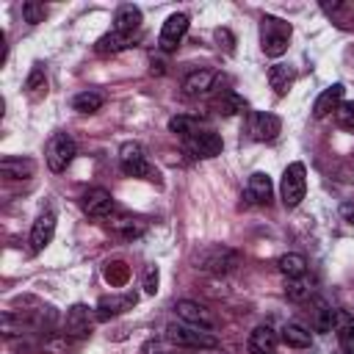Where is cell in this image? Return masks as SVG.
<instances>
[{
  "mask_svg": "<svg viewBox=\"0 0 354 354\" xmlns=\"http://www.w3.org/2000/svg\"><path fill=\"white\" fill-rule=\"evenodd\" d=\"M246 130L254 141H274L282 130V122L279 116L274 113H266V111H252L249 113V122H246Z\"/></svg>",
  "mask_w": 354,
  "mask_h": 354,
  "instance_id": "ba28073f",
  "label": "cell"
},
{
  "mask_svg": "<svg viewBox=\"0 0 354 354\" xmlns=\"http://www.w3.org/2000/svg\"><path fill=\"white\" fill-rule=\"evenodd\" d=\"M268 199H271V177L266 171H254L246 183V202L266 205Z\"/></svg>",
  "mask_w": 354,
  "mask_h": 354,
  "instance_id": "ffe728a7",
  "label": "cell"
},
{
  "mask_svg": "<svg viewBox=\"0 0 354 354\" xmlns=\"http://www.w3.org/2000/svg\"><path fill=\"white\" fill-rule=\"evenodd\" d=\"M293 80H296V72H293V66H288V64H274V66L268 69V86L274 88L277 97H285V94L290 91Z\"/></svg>",
  "mask_w": 354,
  "mask_h": 354,
  "instance_id": "603a6c76",
  "label": "cell"
},
{
  "mask_svg": "<svg viewBox=\"0 0 354 354\" xmlns=\"http://www.w3.org/2000/svg\"><path fill=\"white\" fill-rule=\"evenodd\" d=\"M75 155H77V147L69 133H55L44 147V160H47L50 171H66L69 163L75 160Z\"/></svg>",
  "mask_w": 354,
  "mask_h": 354,
  "instance_id": "5b68a950",
  "label": "cell"
},
{
  "mask_svg": "<svg viewBox=\"0 0 354 354\" xmlns=\"http://www.w3.org/2000/svg\"><path fill=\"white\" fill-rule=\"evenodd\" d=\"M335 335L343 354H354V318L346 310H335Z\"/></svg>",
  "mask_w": 354,
  "mask_h": 354,
  "instance_id": "44dd1931",
  "label": "cell"
},
{
  "mask_svg": "<svg viewBox=\"0 0 354 354\" xmlns=\"http://www.w3.org/2000/svg\"><path fill=\"white\" fill-rule=\"evenodd\" d=\"M138 25H141V11L136 6H119L116 8V14H113V30L133 36L138 30Z\"/></svg>",
  "mask_w": 354,
  "mask_h": 354,
  "instance_id": "cb8c5ba5",
  "label": "cell"
},
{
  "mask_svg": "<svg viewBox=\"0 0 354 354\" xmlns=\"http://www.w3.org/2000/svg\"><path fill=\"white\" fill-rule=\"evenodd\" d=\"M279 194H282L285 207H299L301 205V199L307 194V171H304V163H290L282 171Z\"/></svg>",
  "mask_w": 354,
  "mask_h": 354,
  "instance_id": "8992f818",
  "label": "cell"
},
{
  "mask_svg": "<svg viewBox=\"0 0 354 354\" xmlns=\"http://www.w3.org/2000/svg\"><path fill=\"white\" fill-rule=\"evenodd\" d=\"M343 83H332L329 88H324L321 94H318V100H315V105H313V116L315 119H324V116H329V113H335L337 111V105L343 102Z\"/></svg>",
  "mask_w": 354,
  "mask_h": 354,
  "instance_id": "2e32d148",
  "label": "cell"
},
{
  "mask_svg": "<svg viewBox=\"0 0 354 354\" xmlns=\"http://www.w3.org/2000/svg\"><path fill=\"white\" fill-rule=\"evenodd\" d=\"M216 83V72L213 69H194L183 77V94L185 97H199V94H207Z\"/></svg>",
  "mask_w": 354,
  "mask_h": 354,
  "instance_id": "9a60e30c",
  "label": "cell"
},
{
  "mask_svg": "<svg viewBox=\"0 0 354 354\" xmlns=\"http://www.w3.org/2000/svg\"><path fill=\"white\" fill-rule=\"evenodd\" d=\"M144 354H169V351H163L160 343H152V340H149V343L144 346Z\"/></svg>",
  "mask_w": 354,
  "mask_h": 354,
  "instance_id": "f35d334b",
  "label": "cell"
},
{
  "mask_svg": "<svg viewBox=\"0 0 354 354\" xmlns=\"http://www.w3.org/2000/svg\"><path fill=\"white\" fill-rule=\"evenodd\" d=\"M169 130H171L174 136H180V138H191V136H194V133H199L202 127H199V122H196L194 116L177 113V116H171V119H169Z\"/></svg>",
  "mask_w": 354,
  "mask_h": 354,
  "instance_id": "1f68e13d",
  "label": "cell"
},
{
  "mask_svg": "<svg viewBox=\"0 0 354 354\" xmlns=\"http://www.w3.org/2000/svg\"><path fill=\"white\" fill-rule=\"evenodd\" d=\"M102 102H105V97H102L100 91H80V94H75L72 108H75L77 113H94V111L102 108Z\"/></svg>",
  "mask_w": 354,
  "mask_h": 354,
  "instance_id": "f546056e",
  "label": "cell"
},
{
  "mask_svg": "<svg viewBox=\"0 0 354 354\" xmlns=\"http://www.w3.org/2000/svg\"><path fill=\"white\" fill-rule=\"evenodd\" d=\"M216 108H218V113H221V116H235V113H246L249 102H246L241 94L227 91V94H224V97L216 102Z\"/></svg>",
  "mask_w": 354,
  "mask_h": 354,
  "instance_id": "4dcf8cb0",
  "label": "cell"
},
{
  "mask_svg": "<svg viewBox=\"0 0 354 354\" xmlns=\"http://www.w3.org/2000/svg\"><path fill=\"white\" fill-rule=\"evenodd\" d=\"M158 279H160L158 266H149V268H147V274H144V293L155 296V293H158Z\"/></svg>",
  "mask_w": 354,
  "mask_h": 354,
  "instance_id": "8d00e7d4",
  "label": "cell"
},
{
  "mask_svg": "<svg viewBox=\"0 0 354 354\" xmlns=\"http://www.w3.org/2000/svg\"><path fill=\"white\" fill-rule=\"evenodd\" d=\"M277 266H279V271H282L288 279H299V277L307 274V260H304L301 254H296V252L282 254V257L277 260Z\"/></svg>",
  "mask_w": 354,
  "mask_h": 354,
  "instance_id": "4316f807",
  "label": "cell"
},
{
  "mask_svg": "<svg viewBox=\"0 0 354 354\" xmlns=\"http://www.w3.org/2000/svg\"><path fill=\"white\" fill-rule=\"evenodd\" d=\"M185 149H188L194 158H216V155H221L224 141H221V136L213 133V130H199V133H194L191 138H185Z\"/></svg>",
  "mask_w": 354,
  "mask_h": 354,
  "instance_id": "8fae6325",
  "label": "cell"
},
{
  "mask_svg": "<svg viewBox=\"0 0 354 354\" xmlns=\"http://www.w3.org/2000/svg\"><path fill=\"white\" fill-rule=\"evenodd\" d=\"M36 171V163L30 158H3L0 160V174L6 180H28L33 177Z\"/></svg>",
  "mask_w": 354,
  "mask_h": 354,
  "instance_id": "7402d4cb",
  "label": "cell"
},
{
  "mask_svg": "<svg viewBox=\"0 0 354 354\" xmlns=\"http://www.w3.org/2000/svg\"><path fill=\"white\" fill-rule=\"evenodd\" d=\"M25 94H28L30 100H41V97L47 94V77H44L41 64H36V66L30 69V75H28V80H25Z\"/></svg>",
  "mask_w": 354,
  "mask_h": 354,
  "instance_id": "f1b7e54d",
  "label": "cell"
},
{
  "mask_svg": "<svg viewBox=\"0 0 354 354\" xmlns=\"http://www.w3.org/2000/svg\"><path fill=\"white\" fill-rule=\"evenodd\" d=\"M290 36H293L290 22H285L279 17H271V14H266L260 19V47L268 58H279L288 50Z\"/></svg>",
  "mask_w": 354,
  "mask_h": 354,
  "instance_id": "6da1fadb",
  "label": "cell"
},
{
  "mask_svg": "<svg viewBox=\"0 0 354 354\" xmlns=\"http://www.w3.org/2000/svg\"><path fill=\"white\" fill-rule=\"evenodd\" d=\"M166 340L174 346H183V348H218V337L213 332L191 326V324H169Z\"/></svg>",
  "mask_w": 354,
  "mask_h": 354,
  "instance_id": "3957f363",
  "label": "cell"
},
{
  "mask_svg": "<svg viewBox=\"0 0 354 354\" xmlns=\"http://www.w3.org/2000/svg\"><path fill=\"white\" fill-rule=\"evenodd\" d=\"M102 274H105V282H108L111 288H122V285H127V279H130V266H127L124 260H111V263H105Z\"/></svg>",
  "mask_w": 354,
  "mask_h": 354,
  "instance_id": "83f0119b",
  "label": "cell"
},
{
  "mask_svg": "<svg viewBox=\"0 0 354 354\" xmlns=\"http://www.w3.org/2000/svg\"><path fill=\"white\" fill-rule=\"evenodd\" d=\"M22 17H25V22H28V25H39V22H44L47 8H44V3L28 0V3H22Z\"/></svg>",
  "mask_w": 354,
  "mask_h": 354,
  "instance_id": "836d02e7",
  "label": "cell"
},
{
  "mask_svg": "<svg viewBox=\"0 0 354 354\" xmlns=\"http://www.w3.org/2000/svg\"><path fill=\"white\" fill-rule=\"evenodd\" d=\"M340 216L354 227V202H343V205H340Z\"/></svg>",
  "mask_w": 354,
  "mask_h": 354,
  "instance_id": "74e56055",
  "label": "cell"
},
{
  "mask_svg": "<svg viewBox=\"0 0 354 354\" xmlns=\"http://www.w3.org/2000/svg\"><path fill=\"white\" fill-rule=\"evenodd\" d=\"M285 293H288V299H293V301H304V299H310L313 285H310V279L299 277V279H290V285L285 288Z\"/></svg>",
  "mask_w": 354,
  "mask_h": 354,
  "instance_id": "d6a6232c",
  "label": "cell"
},
{
  "mask_svg": "<svg viewBox=\"0 0 354 354\" xmlns=\"http://www.w3.org/2000/svg\"><path fill=\"white\" fill-rule=\"evenodd\" d=\"M277 343H279V335L268 324L254 326L252 335H249V351L252 354H274L277 351Z\"/></svg>",
  "mask_w": 354,
  "mask_h": 354,
  "instance_id": "ac0fdd59",
  "label": "cell"
},
{
  "mask_svg": "<svg viewBox=\"0 0 354 354\" xmlns=\"http://www.w3.org/2000/svg\"><path fill=\"white\" fill-rule=\"evenodd\" d=\"M335 122L346 130H354V102H340L335 111Z\"/></svg>",
  "mask_w": 354,
  "mask_h": 354,
  "instance_id": "e575fe53",
  "label": "cell"
},
{
  "mask_svg": "<svg viewBox=\"0 0 354 354\" xmlns=\"http://www.w3.org/2000/svg\"><path fill=\"white\" fill-rule=\"evenodd\" d=\"M80 205H83V213L91 218H111L113 213V196L105 188H88L80 196Z\"/></svg>",
  "mask_w": 354,
  "mask_h": 354,
  "instance_id": "7c38bea8",
  "label": "cell"
},
{
  "mask_svg": "<svg viewBox=\"0 0 354 354\" xmlns=\"http://www.w3.org/2000/svg\"><path fill=\"white\" fill-rule=\"evenodd\" d=\"M310 324H313L315 332H329L335 326V310L324 299H315L313 310H310Z\"/></svg>",
  "mask_w": 354,
  "mask_h": 354,
  "instance_id": "d4e9b609",
  "label": "cell"
},
{
  "mask_svg": "<svg viewBox=\"0 0 354 354\" xmlns=\"http://www.w3.org/2000/svg\"><path fill=\"white\" fill-rule=\"evenodd\" d=\"M108 232L122 238V241H136L147 232V224L141 218H130V216H119V218H108Z\"/></svg>",
  "mask_w": 354,
  "mask_h": 354,
  "instance_id": "e0dca14e",
  "label": "cell"
},
{
  "mask_svg": "<svg viewBox=\"0 0 354 354\" xmlns=\"http://www.w3.org/2000/svg\"><path fill=\"white\" fill-rule=\"evenodd\" d=\"M94 326V313L86 304H72L64 318V335L66 337H88Z\"/></svg>",
  "mask_w": 354,
  "mask_h": 354,
  "instance_id": "9c48e42d",
  "label": "cell"
},
{
  "mask_svg": "<svg viewBox=\"0 0 354 354\" xmlns=\"http://www.w3.org/2000/svg\"><path fill=\"white\" fill-rule=\"evenodd\" d=\"M136 301H138V296L133 293V290H127V293H113V296H102L100 301H97V321H108V318H116V315H122V313H127V310H133L136 307Z\"/></svg>",
  "mask_w": 354,
  "mask_h": 354,
  "instance_id": "5bb4252c",
  "label": "cell"
},
{
  "mask_svg": "<svg viewBox=\"0 0 354 354\" xmlns=\"http://www.w3.org/2000/svg\"><path fill=\"white\" fill-rule=\"evenodd\" d=\"M53 235H55V213L53 210H44V213L36 216V221L30 227V252L33 254L44 252L47 243L53 241Z\"/></svg>",
  "mask_w": 354,
  "mask_h": 354,
  "instance_id": "4fadbf2b",
  "label": "cell"
},
{
  "mask_svg": "<svg viewBox=\"0 0 354 354\" xmlns=\"http://www.w3.org/2000/svg\"><path fill=\"white\" fill-rule=\"evenodd\" d=\"M199 268L207 271V274H216V277H224V274H232L238 266H241V252L230 249V246H207L202 254H199Z\"/></svg>",
  "mask_w": 354,
  "mask_h": 354,
  "instance_id": "277c9868",
  "label": "cell"
},
{
  "mask_svg": "<svg viewBox=\"0 0 354 354\" xmlns=\"http://www.w3.org/2000/svg\"><path fill=\"white\" fill-rule=\"evenodd\" d=\"M119 166L127 177H138L147 183H160V171L147 160V152L138 141H127L119 149Z\"/></svg>",
  "mask_w": 354,
  "mask_h": 354,
  "instance_id": "7a4b0ae2",
  "label": "cell"
},
{
  "mask_svg": "<svg viewBox=\"0 0 354 354\" xmlns=\"http://www.w3.org/2000/svg\"><path fill=\"white\" fill-rule=\"evenodd\" d=\"M213 36H216L218 47H224L227 53H232V50H235V36L230 33V28H216V30H213Z\"/></svg>",
  "mask_w": 354,
  "mask_h": 354,
  "instance_id": "d590c367",
  "label": "cell"
},
{
  "mask_svg": "<svg viewBox=\"0 0 354 354\" xmlns=\"http://www.w3.org/2000/svg\"><path fill=\"white\" fill-rule=\"evenodd\" d=\"M127 47H133V36H130V33H119V30L102 33V36L97 39V44H94V50H97L100 55H116V53H122V50H127Z\"/></svg>",
  "mask_w": 354,
  "mask_h": 354,
  "instance_id": "d6986e66",
  "label": "cell"
},
{
  "mask_svg": "<svg viewBox=\"0 0 354 354\" xmlns=\"http://www.w3.org/2000/svg\"><path fill=\"white\" fill-rule=\"evenodd\" d=\"M188 33V14H171L163 28H160V36H158V44L163 53H174L183 41V36Z\"/></svg>",
  "mask_w": 354,
  "mask_h": 354,
  "instance_id": "30bf717a",
  "label": "cell"
},
{
  "mask_svg": "<svg viewBox=\"0 0 354 354\" xmlns=\"http://www.w3.org/2000/svg\"><path fill=\"white\" fill-rule=\"evenodd\" d=\"M174 313H177V318H180L183 324H191V326H199V329H207V332L216 329V315H213L205 304H199V301L180 299V301L174 304Z\"/></svg>",
  "mask_w": 354,
  "mask_h": 354,
  "instance_id": "52a82bcc",
  "label": "cell"
},
{
  "mask_svg": "<svg viewBox=\"0 0 354 354\" xmlns=\"http://www.w3.org/2000/svg\"><path fill=\"white\" fill-rule=\"evenodd\" d=\"M279 337H282V343L290 346V348H310V343H313L310 329H304V326H299V324H285V329H282Z\"/></svg>",
  "mask_w": 354,
  "mask_h": 354,
  "instance_id": "484cf974",
  "label": "cell"
}]
</instances>
